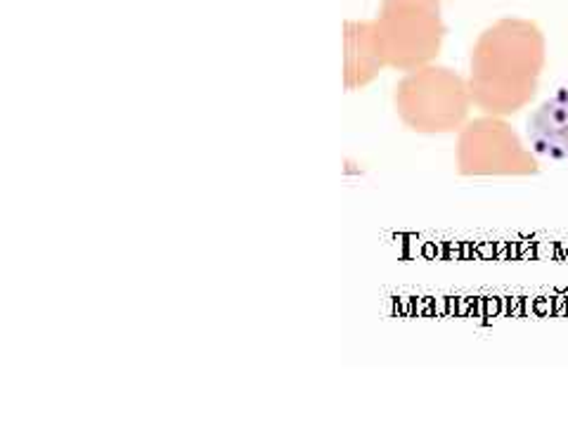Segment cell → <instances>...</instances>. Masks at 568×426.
Instances as JSON below:
<instances>
[{
	"instance_id": "cell-1",
	"label": "cell",
	"mask_w": 568,
	"mask_h": 426,
	"mask_svg": "<svg viewBox=\"0 0 568 426\" xmlns=\"http://www.w3.org/2000/svg\"><path fill=\"white\" fill-rule=\"evenodd\" d=\"M526 135L532 152L568 164V88H559L528 116Z\"/></svg>"
}]
</instances>
